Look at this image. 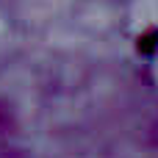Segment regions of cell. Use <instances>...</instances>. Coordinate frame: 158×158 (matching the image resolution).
Here are the masks:
<instances>
[{
	"label": "cell",
	"instance_id": "6da1fadb",
	"mask_svg": "<svg viewBox=\"0 0 158 158\" xmlns=\"http://www.w3.org/2000/svg\"><path fill=\"white\" fill-rule=\"evenodd\" d=\"M0 158H19V125L6 103H0Z\"/></svg>",
	"mask_w": 158,
	"mask_h": 158
}]
</instances>
